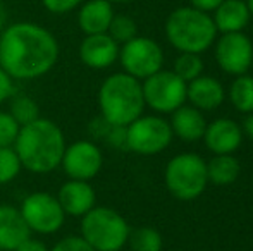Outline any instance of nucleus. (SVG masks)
Here are the masks:
<instances>
[{
  "instance_id": "1",
  "label": "nucleus",
  "mask_w": 253,
  "mask_h": 251,
  "mask_svg": "<svg viewBox=\"0 0 253 251\" xmlns=\"http://www.w3.org/2000/svg\"><path fill=\"white\" fill-rule=\"evenodd\" d=\"M59 43L37 23H14L0 31V67L12 79H38L59 61Z\"/></svg>"
},
{
  "instance_id": "2",
  "label": "nucleus",
  "mask_w": 253,
  "mask_h": 251,
  "mask_svg": "<svg viewBox=\"0 0 253 251\" xmlns=\"http://www.w3.org/2000/svg\"><path fill=\"white\" fill-rule=\"evenodd\" d=\"M12 146L24 169L33 174H50L60 165L67 144L62 129L50 119L40 117L19 127Z\"/></svg>"
},
{
  "instance_id": "3",
  "label": "nucleus",
  "mask_w": 253,
  "mask_h": 251,
  "mask_svg": "<svg viewBox=\"0 0 253 251\" xmlns=\"http://www.w3.org/2000/svg\"><path fill=\"white\" fill-rule=\"evenodd\" d=\"M100 115L112 126H127L143 115L145 98L140 79L126 72L109 76L98 90Z\"/></svg>"
},
{
  "instance_id": "4",
  "label": "nucleus",
  "mask_w": 253,
  "mask_h": 251,
  "mask_svg": "<svg viewBox=\"0 0 253 251\" xmlns=\"http://www.w3.org/2000/svg\"><path fill=\"white\" fill-rule=\"evenodd\" d=\"M166 36L176 50L202 54L215 43L217 28L209 12L195 7H179L167 17Z\"/></svg>"
},
{
  "instance_id": "5",
  "label": "nucleus",
  "mask_w": 253,
  "mask_h": 251,
  "mask_svg": "<svg viewBox=\"0 0 253 251\" xmlns=\"http://www.w3.org/2000/svg\"><path fill=\"white\" fill-rule=\"evenodd\" d=\"M129 232L126 218L114 208L95 205L81 217V238L95 251H121L127 245Z\"/></svg>"
},
{
  "instance_id": "6",
  "label": "nucleus",
  "mask_w": 253,
  "mask_h": 251,
  "mask_svg": "<svg viewBox=\"0 0 253 251\" xmlns=\"http://www.w3.org/2000/svg\"><path fill=\"white\" fill-rule=\"evenodd\" d=\"M209 184L207 162L197 153H179L166 167V186L181 201L197 200Z\"/></svg>"
},
{
  "instance_id": "7",
  "label": "nucleus",
  "mask_w": 253,
  "mask_h": 251,
  "mask_svg": "<svg viewBox=\"0 0 253 251\" xmlns=\"http://www.w3.org/2000/svg\"><path fill=\"white\" fill-rule=\"evenodd\" d=\"M172 129L159 115H140L126 126V148L140 155H157L172 141Z\"/></svg>"
},
{
  "instance_id": "8",
  "label": "nucleus",
  "mask_w": 253,
  "mask_h": 251,
  "mask_svg": "<svg viewBox=\"0 0 253 251\" xmlns=\"http://www.w3.org/2000/svg\"><path fill=\"white\" fill-rule=\"evenodd\" d=\"M186 84L174 71L160 69L141 83L145 105L159 114H172L186 102Z\"/></svg>"
},
{
  "instance_id": "9",
  "label": "nucleus",
  "mask_w": 253,
  "mask_h": 251,
  "mask_svg": "<svg viewBox=\"0 0 253 251\" xmlns=\"http://www.w3.org/2000/svg\"><path fill=\"white\" fill-rule=\"evenodd\" d=\"M119 62L124 72L141 81L162 69L164 52L152 38L134 36L119 48Z\"/></svg>"
},
{
  "instance_id": "10",
  "label": "nucleus",
  "mask_w": 253,
  "mask_h": 251,
  "mask_svg": "<svg viewBox=\"0 0 253 251\" xmlns=\"http://www.w3.org/2000/svg\"><path fill=\"white\" fill-rule=\"evenodd\" d=\"M21 214L30 231L38 234H53L64 225L66 214L57 196L45 191L28 194L21 203Z\"/></svg>"
},
{
  "instance_id": "11",
  "label": "nucleus",
  "mask_w": 253,
  "mask_h": 251,
  "mask_svg": "<svg viewBox=\"0 0 253 251\" xmlns=\"http://www.w3.org/2000/svg\"><path fill=\"white\" fill-rule=\"evenodd\" d=\"M64 172L69 179L90 181L102 171L103 155L97 143L88 140H78L66 146L60 160Z\"/></svg>"
},
{
  "instance_id": "12",
  "label": "nucleus",
  "mask_w": 253,
  "mask_h": 251,
  "mask_svg": "<svg viewBox=\"0 0 253 251\" xmlns=\"http://www.w3.org/2000/svg\"><path fill=\"white\" fill-rule=\"evenodd\" d=\"M215 61L227 74L241 76L252 69L253 43L243 33H222L215 43Z\"/></svg>"
},
{
  "instance_id": "13",
  "label": "nucleus",
  "mask_w": 253,
  "mask_h": 251,
  "mask_svg": "<svg viewBox=\"0 0 253 251\" xmlns=\"http://www.w3.org/2000/svg\"><path fill=\"white\" fill-rule=\"evenodd\" d=\"M119 43L109 33L84 35L80 45V59L90 69H107L119 59Z\"/></svg>"
},
{
  "instance_id": "14",
  "label": "nucleus",
  "mask_w": 253,
  "mask_h": 251,
  "mask_svg": "<svg viewBox=\"0 0 253 251\" xmlns=\"http://www.w3.org/2000/svg\"><path fill=\"white\" fill-rule=\"evenodd\" d=\"M203 140L213 155H233L241 146L243 129L231 119H215L207 124Z\"/></svg>"
},
{
  "instance_id": "15",
  "label": "nucleus",
  "mask_w": 253,
  "mask_h": 251,
  "mask_svg": "<svg viewBox=\"0 0 253 251\" xmlns=\"http://www.w3.org/2000/svg\"><path fill=\"white\" fill-rule=\"evenodd\" d=\"M57 200H59L66 215L83 217L95 207L97 194H95L93 186L88 181L69 179V181L60 186L59 193H57Z\"/></svg>"
},
{
  "instance_id": "16",
  "label": "nucleus",
  "mask_w": 253,
  "mask_h": 251,
  "mask_svg": "<svg viewBox=\"0 0 253 251\" xmlns=\"http://www.w3.org/2000/svg\"><path fill=\"white\" fill-rule=\"evenodd\" d=\"M224 98H226L224 86L212 76L202 74L186 84V100L202 112L220 107Z\"/></svg>"
},
{
  "instance_id": "17",
  "label": "nucleus",
  "mask_w": 253,
  "mask_h": 251,
  "mask_svg": "<svg viewBox=\"0 0 253 251\" xmlns=\"http://www.w3.org/2000/svg\"><path fill=\"white\" fill-rule=\"evenodd\" d=\"M31 231L23 218L19 208L12 205L0 207V250L14 251L23 241L30 238Z\"/></svg>"
},
{
  "instance_id": "18",
  "label": "nucleus",
  "mask_w": 253,
  "mask_h": 251,
  "mask_svg": "<svg viewBox=\"0 0 253 251\" xmlns=\"http://www.w3.org/2000/svg\"><path fill=\"white\" fill-rule=\"evenodd\" d=\"M114 17V7L109 0H86L80 5L78 26L84 35L107 33Z\"/></svg>"
},
{
  "instance_id": "19",
  "label": "nucleus",
  "mask_w": 253,
  "mask_h": 251,
  "mask_svg": "<svg viewBox=\"0 0 253 251\" xmlns=\"http://www.w3.org/2000/svg\"><path fill=\"white\" fill-rule=\"evenodd\" d=\"M170 129L172 134L183 141H198L203 138L207 129V122L202 110L193 105H181L170 114Z\"/></svg>"
},
{
  "instance_id": "20",
  "label": "nucleus",
  "mask_w": 253,
  "mask_h": 251,
  "mask_svg": "<svg viewBox=\"0 0 253 251\" xmlns=\"http://www.w3.org/2000/svg\"><path fill=\"white\" fill-rule=\"evenodd\" d=\"M250 10L245 0H224L213 10V24L220 33H238L250 23Z\"/></svg>"
},
{
  "instance_id": "21",
  "label": "nucleus",
  "mask_w": 253,
  "mask_h": 251,
  "mask_svg": "<svg viewBox=\"0 0 253 251\" xmlns=\"http://www.w3.org/2000/svg\"><path fill=\"white\" fill-rule=\"evenodd\" d=\"M241 165L233 155H215L207 162V178L215 186H229L238 179Z\"/></svg>"
},
{
  "instance_id": "22",
  "label": "nucleus",
  "mask_w": 253,
  "mask_h": 251,
  "mask_svg": "<svg viewBox=\"0 0 253 251\" xmlns=\"http://www.w3.org/2000/svg\"><path fill=\"white\" fill-rule=\"evenodd\" d=\"M229 100L241 114L253 112V76L248 74L236 76L229 88Z\"/></svg>"
},
{
  "instance_id": "23",
  "label": "nucleus",
  "mask_w": 253,
  "mask_h": 251,
  "mask_svg": "<svg viewBox=\"0 0 253 251\" xmlns=\"http://www.w3.org/2000/svg\"><path fill=\"white\" fill-rule=\"evenodd\" d=\"M9 114L14 117V121L19 126H26L30 122L40 119V107L38 104L28 95H17L10 102Z\"/></svg>"
},
{
  "instance_id": "24",
  "label": "nucleus",
  "mask_w": 253,
  "mask_h": 251,
  "mask_svg": "<svg viewBox=\"0 0 253 251\" xmlns=\"http://www.w3.org/2000/svg\"><path fill=\"white\" fill-rule=\"evenodd\" d=\"M129 243L133 251H162V236L152 227H140L129 232Z\"/></svg>"
},
{
  "instance_id": "25",
  "label": "nucleus",
  "mask_w": 253,
  "mask_h": 251,
  "mask_svg": "<svg viewBox=\"0 0 253 251\" xmlns=\"http://www.w3.org/2000/svg\"><path fill=\"white\" fill-rule=\"evenodd\" d=\"M203 61L200 54H188V52H181L179 57L174 61V74L181 77L184 83L197 79L198 76L203 74Z\"/></svg>"
},
{
  "instance_id": "26",
  "label": "nucleus",
  "mask_w": 253,
  "mask_h": 251,
  "mask_svg": "<svg viewBox=\"0 0 253 251\" xmlns=\"http://www.w3.org/2000/svg\"><path fill=\"white\" fill-rule=\"evenodd\" d=\"M107 33L112 36V40L123 45L126 41L133 40L134 36H138V26L133 17L126 16V14H114Z\"/></svg>"
},
{
  "instance_id": "27",
  "label": "nucleus",
  "mask_w": 253,
  "mask_h": 251,
  "mask_svg": "<svg viewBox=\"0 0 253 251\" xmlns=\"http://www.w3.org/2000/svg\"><path fill=\"white\" fill-rule=\"evenodd\" d=\"M21 169H23V165H21V160L14 146L0 148V184H7V182L14 181L19 176Z\"/></svg>"
},
{
  "instance_id": "28",
  "label": "nucleus",
  "mask_w": 253,
  "mask_h": 251,
  "mask_svg": "<svg viewBox=\"0 0 253 251\" xmlns=\"http://www.w3.org/2000/svg\"><path fill=\"white\" fill-rule=\"evenodd\" d=\"M19 124L9 112H0V148L12 146L19 133Z\"/></svg>"
},
{
  "instance_id": "29",
  "label": "nucleus",
  "mask_w": 253,
  "mask_h": 251,
  "mask_svg": "<svg viewBox=\"0 0 253 251\" xmlns=\"http://www.w3.org/2000/svg\"><path fill=\"white\" fill-rule=\"evenodd\" d=\"M50 251H95L81 236H66Z\"/></svg>"
},
{
  "instance_id": "30",
  "label": "nucleus",
  "mask_w": 253,
  "mask_h": 251,
  "mask_svg": "<svg viewBox=\"0 0 253 251\" xmlns=\"http://www.w3.org/2000/svg\"><path fill=\"white\" fill-rule=\"evenodd\" d=\"M42 3H43V7L48 12L62 16V14L78 9L83 3V0H42Z\"/></svg>"
},
{
  "instance_id": "31",
  "label": "nucleus",
  "mask_w": 253,
  "mask_h": 251,
  "mask_svg": "<svg viewBox=\"0 0 253 251\" xmlns=\"http://www.w3.org/2000/svg\"><path fill=\"white\" fill-rule=\"evenodd\" d=\"M105 140L114 148H126V126H110Z\"/></svg>"
},
{
  "instance_id": "32",
  "label": "nucleus",
  "mask_w": 253,
  "mask_h": 251,
  "mask_svg": "<svg viewBox=\"0 0 253 251\" xmlns=\"http://www.w3.org/2000/svg\"><path fill=\"white\" fill-rule=\"evenodd\" d=\"M14 97V79L0 67V104Z\"/></svg>"
},
{
  "instance_id": "33",
  "label": "nucleus",
  "mask_w": 253,
  "mask_h": 251,
  "mask_svg": "<svg viewBox=\"0 0 253 251\" xmlns=\"http://www.w3.org/2000/svg\"><path fill=\"white\" fill-rule=\"evenodd\" d=\"M14 251H50V250H48L47 245H45V243H42L40 239H33L30 236L26 241L21 243V245L17 246Z\"/></svg>"
},
{
  "instance_id": "34",
  "label": "nucleus",
  "mask_w": 253,
  "mask_h": 251,
  "mask_svg": "<svg viewBox=\"0 0 253 251\" xmlns=\"http://www.w3.org/2000/svg\"><path fill=\"white\" fill-rule=\"evenodd\" d=\"M222 2L224 0H191V7L203 10V12H213Z\"/></svg>"
},
{
  "instance_id": "35",
  "label": "nucleus",
  "mask_w": 253,
  "mask_h": 251,
  "mask_svg": "<svg viewBox=\"0 0 253 251\" xmlns=\"http://www.w3.org/2000/svg\"><path fill=\"white\" fill-rule=\"evenodd\" d=\"M241 129H243V133L247 134L248 138L253 141V112L247 115V119H245L243 126H241Z\"/></svg>"
},
{
  "instance_id": "36",
  "label": "nucleus",
  "mask_w": 253,
  "mask_h": 251,
  "mask_svg": "<svg viewBox=\"0 0 253 251\" xmlns=\"http://www.w3.org/2000/svg\"><path fill=\"white\" fill-rule=\"evenodd\" d=\"M7 26V10H5V5L0 2V31Z\"/></svg>"
},
{
  "instance_id": "37",
  "label": "nucleus",
  "mask_w": 253,
  "mask_h": 251,
  "mask_svg": "<svg viewBox=\"0 0 253 251\" xmlns=\"http://www.w3.org/2000/svg\"><path fill=\"white\" fill-rule=\"evenodd\" d=\"M247 5H248V10H250V16L253 17V0H247Z\"/></svg>"
},
{
  "instance_id": "38",
  "label": "nucleus",
  "mask_w": 253,
  "mask_h": 251,
  "mask_svg": "<svg viewBox=\"0 0 253 251\" xmlns=\"http://www.w3.org/2000/svg\"><path fill=\"white\" fill-rule=\"evenodd\" d=\"M110 3H129L133 2V0H109Z\"/></svg>"
},
{
  "instance_id": "39",
  "label": "nucleus",
  "mask_w": 253,
  "mask_h": 251,
  "mask_svg": "<svg viewBox=\"0 0 253 251\" xmlns=\"http://www.w3.org/2000/svg\"><path fill=\"white\" fill-rule=\"evenodd\" d=\"M252 67H253V64H252Z\"/></svg>"
}]
</instances>
